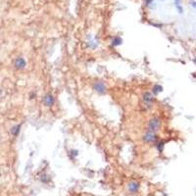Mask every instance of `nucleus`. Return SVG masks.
Masks as SVG:
<instances>
[{"label":"nucleus","instance_id":"nucleus-1","mask_svg":"<svg viewBox=\"0 0 196 196\" xmlns=\"http://www.w3.org/2000/svg\"><path fill=\"white\" fill-rule=\"evenodd\" d=\"M161 126V121L160 119L158 118H152L149 123H148V127H147V130L149 131H152V132H156L159 130Z\"/></svg>","mask_w":196,"mask_h":196},{"label":"nucleus","instance_id":"nucleus-2","mask_svg":"<svg viewBox=\"0 0 196 196\" xmlns=\"http://www.w3.org/2000/svg\"><path fill=\"white\" fill-rule=\"evenodd\" d=\"M143 140L147 143H154L157 141V134L156 132H152L147 130L146 133L143 135Z\"/></svg>","mask_w":196,"mask_h":196},{"label":"nucleus","instance_id":"nucleus-4","mask_svg":"<svg viewBox=\"0 0 196 196\" xmlns=\"http://www.w3.org/2000/svg\"><path fill=\"white\" fill-rule=\"evenodd\" d=\"M43 102L47 107H51L55 102V98L52 94H46L43 98Z\"/></svg>","mask_w":196,"mask_h":196},{"label":"nucleus","instance_id":"nucleus-11","mask_svg":"<svg viewBox=\"0 0 196 196\" xmlns=\"http://www.w3.org/2000/svg\"><path fill=\"white\" fill-rule=\"evenodd\" d=\"M175 5H176L177 8L179 7L180 6V0H175Z\"/></svg>","mask_w":196,"mask_h":196},{"label":"nucleus","instance_id":"nucleus-9","mask_svg":"<svg viewBox=\"0 0 196 196\" xmlns=\"http://www.w3.org/2000/svg\"><path fill=\"white\" fill-rule=\"evenodd\" d=\"M20 128H21V125H16V126H14V127H12V129H11V132H12V134L13 135H18L19 134V132H20Z\"/></svg>","mask_w":196,"mask_h":196},{"label":"nucleus","instance_id":"nucleus-8","mask_svg":"<svg viewBox=\"0 0 196 196\" xmlns=\"http://www.w3.org/2000/svg\"><path fill=\"white\" fill-rule=\"evenodd\" d=\"M122 43H123V39L121 38V37H119V36L115 37V38L112 40V45H113V46H119V45H121Z\"/></svg>","mask_w":196,"mask_h":196},{"label":"nucleus","instance_id":"nucleus-6","mask_svg":"<svg viewBox=\"0 0 196 196\" xmlns=\"http://www.w3.org/2000/svg\"><path fill=\"white\" fill-rule=\"evenodd\" d=\"M127 188H128V190H129L130 192L135 193V192H137L138 189H139V183H138L137 181H130V182L128 183V185H127Z\"/></svg>","mask_w":196,"mask_h":196},{"label":"nucleus","instance_id":"nucleus-12","mask_svg":"<svg viewBox=\"0 0 196 196\" xmlns=\"http://www.w3.org/2000/svg\"><path fill=\"white\" fill-rule=\"evenodd\" d=\"M191 6L196 9V1H192V2H191Z\"/></svg>","mask_w":196,"mask_h":196},{"label":"nucleus","instance_id":"nucleus-10","mask_svg":"<svg viewBox=\"0 0 196 196\" xmlns=\"http://www.w3.org/2000/svg\"><path fill=\"white\" fill-rule=\"evenodd\" d=\"M162 91H163V87L161 85H159V84L154 85V87H153V93L154 94H158V93H160Z\"/></svg>","mask_w":196,"mask_h":196},{"label":"nucleus","instance_id":"nucleus-7","mask_svg":"<svg viewBox=\"0 0 196 196\" xmlns=\"http://www.w3.org/2000/svg\"><path fill=\"white\" fill-rule=\"evenodd\" d=\"M143 102L146 105H151L153 102V96L150 92H145L143 94Z\"/></svg>","mask_w":196,"mask_h":196},{"label":"nucleus","instance_id":"nucleus-5","mask_svg":"<svg viewBox=\"0 0 196 196\" xmlns=\"http://www.w3.org/2000/svg\"><path fill=\"white\" fill-rule=\"evenodd\" d=\"M26 65H27V62L23 57H19L15 60V66L17 69H24Z\"/></svg>","mask_w":196,"mask_h":196},{"label":"nucleus","instance_id":"nucleus-3","mask_svg":"<svg viewBox=\"0 0 196 196\" xmlns=\"http://www.w3.org/2000/svg\"><path fill=\"white\" fill-rule=\"evenodd\" d=\"M93 88H94V90H95L97 93H99V94H104V93L106 92V85H105V83L102 82V81H97V82H95V83L93 84Z\"/></svg>","mask_w":196,"mask_h":196}]
</instances>
